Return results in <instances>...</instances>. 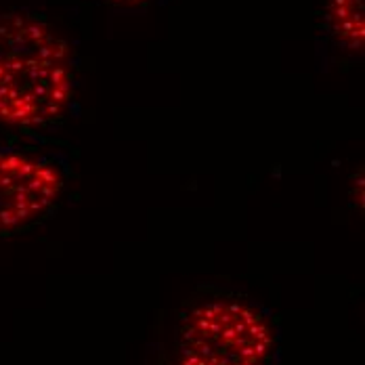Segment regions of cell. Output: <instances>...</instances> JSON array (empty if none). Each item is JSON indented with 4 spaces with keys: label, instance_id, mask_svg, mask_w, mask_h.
<instances>
[{
    "label": "cell",
    "instance_id": "cell-3",
    "mask_svg": "<svg viewBox=\"0 0 365 365\" xmlns=\"http://www.w3.org/2000/svg\"><path fill=\"white\" fill-rule=\"evenodd\" d=\"M63 189L59 168L32 153L0 149V237L44 217Z\"/></svg>",
    "mask_w": 365,
    "mask_h": 365
},
{
    "label": "cell",
    "instance_id": "cell-5",
    "mask_svg": "<svg viewBox=\"0 0 365 365\" xmlns=\"http://www.w3.org/2000/svg\"><path fill=\"white\" fill-rule=\"evenodd\" d=\"M113 2L124 4V6H141V4H145L147 0H113Z\"/></svg>",
    "mask_w": 365,
    "mask_h": 365
},
{
    "label": "cell",
    "instance_id": "cell-2",
    "mask_svg": "<svg viewBox=\"0 0 365 365\" xmlns=\"http://www.w3.org/2000/svg\"><path fill=\"white\" fill-rule=\"evenodd\" d=\"M275 329L252 302L231 294L197 300L181 319L175 365H264Z\"/></svg>",
    "mask_w": 365,
    "mask_h": 365
},
{
    "label": "cell",
    "instance_id": "cell-1",
    "mask_svg": "<svg viewBox=\"0 0 365 365\" xmlns=\"http://www.w3.org/2000/svg\"><path fill=\"white\" fill-rule=\"evenodd\" d=\"M73 53L46 21L0 15V124L42 128L68 111L73 97Z\"/></svg>",
    "mask_w": 365,
    "mask_h": 365
},
{
    "label": "cell",
    "instance_id": "cell-4",
    "mask_svg": "<svg viewBox=\"0 0 365 365\" xmlns=\"http://www.w3.org/2000/svg\"><path fill=\"white\" fill-rule=\"evenodd\" d=\"M328 21L329 34L342 48L351 53H359L364 48V0H328Z\"/></svg>",
    "mask_w": 365,
    "mask_h": 365
}]
</instances>
